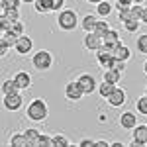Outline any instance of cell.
<instances>
[{
	"label": "cell",
	"instance_id": "5",
	"mask_svg": "<svg viewBox=\"0 0 147 147\" xmlns=\"http://www.w3.org/2000/svg\"><path fill=\"white\" fill-rule=\"evenodd\" d=\"M12 49H14L18 55H22V57L30 55V53L34 51V39H32L30 35H26V34L18 35V39H16V43H14Z\"/></svg>",
	"mask_w": 147,
	"mask_h": 147
},
{
	"label": "cell",
	"instance_id": "45",
	"mask_svg": "<svg viewBox=\"0 0 147 147\" xmlns=\"http://www.w3.org/2000/svg\"><path fill=\"white\" fill-rule=\"evenodd\" d=\"M22 4H34V0H22Z\"/></svg>",
	"mask_w": 147,
	"mask_h": 147
},
{
	"label": "cell",
	"instance_id": "27",
	"mask_svg": "<svg viewBox=\"0 0 147 147\" xmlns=\"http://www.w3.org/2000/svg\"><path fill=\"white\" fill-rule=\"evenodd\" d=\"M136 49L139 51V53H143V55H147V34H139L136 39Z\"/></svg>",
	"mask_w": 147,
	"mask_h": 147
},
{
	"label": "cell",
	"instance_id": "39",
	"mask_svg": "<svg viewBox=\"0 0 147 147\" xmlns=\"http://www.w3.org/2000/svg\"><path fill=\"white\" fill-rule=\"evenodd\" d=\"M37 145H41V147H51V136L41 134V136H39V139H37Z\"/></svg>",
	"mask_w": 147,
	"mask_h": 147
},
{
	"label": "cell",
	"instance_id": "10",
	"mask_svg": "<svg viewBox=\"0 0 147 147\" xmlns=\"http://www.w3.org/2000/svg\"><path fill=\"white\" fill-rule=\"evenodd\" d=\"M82 96H84V92H82V88L79 86L77 80H71V82L65 84V98H67V100L79 102V100H82Z\"/></svg>",
	"mask_w": 147,
	"mask_h": 147
},
{
	"label": "cell",
	"instance_id": "17",
	"mask_svg": "<svg viewBox=\"0 0 147 147\" xmlns=\"http://www.w3.org/2000/svg\"><path fill=\"white\" fill-rule=\"evenodd\" d=\"M102 71H104V79L102 80H108V82H112V84H118V82L122 80V73L116 71V69H102Z\"/></svg>",
	"mask_w": 147,
	"mask_h": 147
},
{
	"label": "cell",
	"instance_id": "8",
	"mask_svg": "<svg viewBox=\"0 0 147 147\" xmlns=\"http://www.w3.org/2000/svg\"><path fill=\"white\" fill-rule=\"evenodd\" d=\"M122 41H120V32H116V30H108L106 34L102 35V45L100 47H104V49H108V51H112L114 53V49L120 45Z\"/></svg>",
	"mask_w": 147,
	"mask_h": 147
},
{
	"label": "cell",
	"instance_id": "49",
	"mask_svg": "<svg viewBox=\"0 0 147 147\" xmlns=\"http://www.w3.org/2000/svg\"><path fill=\"white\" fill-rule=\"evenodd\" d=\"M145 94H147V84H145Z\"/></svg>",
	"mask_w": 147,
	"mask_h": 147
},
{
	"label": "cell",
	"instance_id": "4",
	"mask_svg": "<svg viewBox=\"0 0 147 147\" xmlns=\"http://www.w3.org/2000/svg\"><path fill=\"white\" fill-rule=\"evenodd\" d=\"M2 106L8 112H20L24 108V96L20 92H12V94H4L2 98Z\"/></svg>",
	"mask_w": 147,
	"mask_h": 147
},
{
	"label": "cell",
	"instance_id": "14",
	"mask_svg": "<svg viewBox=\"0 0 147 147\" xmlns=\"http://www.w3.org/2000/svg\"><path fill=\"white\" fill-rule=\"evenodd\" d=\"M94 53H96V61H98V65H100L102 69H108V67H110V63H112V59H114L112 51H108V49L100 47V49H98V51H94Z\"/></svg>",
	"mask_w": 147,
	"mask_h": 147
},
{
	"label": "cell",
	"instance_id": "48",
	"mask_svg": "<svg viewBox=\"0 0 147 147\" xmlns=\"http://www.w3.org/2000/svg\"><path fill=\"white\" fill-rule=\"evenodd\" d=\"M134 2H136V4H143L145 0H134Z\"/></svg>",
	"mask_w": 147,
	"mask_h": 147
},
{
	"label": "cell",
	"instance_id": "21",
	"mask_svg": "<svg viewBox=\"0 0 147 147\" xmlns=\"http://www.w3.org/2000/svg\"><path fill=\"white\" fill-rule=\"evenodd\" d=\"M122 26H124V30L127 32V34H137V30H139L141 22H139L137 18H129V20L122 22Z\"/></svg>",
	"mask_w": 147,
	"mask_h": 147
},
{
	"label": "cell",
	"instance_id": "15",
	"mask_svg": "<svg viewBox=\"0 0 147 147\" xmlns=\"http://www.w3.org/2000/svg\"><path fill=\"white\" fill-rule=\"evenodd\" d=\"M96 22H98V16H96V14H86V16H82V18H80L79 26L82 28V32H84V34H88V32H94Z\"/></svg>",
	"mask_w": 147,
	"mask_h": 147
},
{
	"label": "cell",
	"instance_id": "42",
	"mask_svg": "<svg viewBox=\"0 0 147 147\" xmlns=\"http://www.w3.org/2000/svg\"><path fill=\"white\" fill-rule=\"evenodd\" d=\"M139 22H141V24H147V8H143V10H141V14H139Z\"/></svg>",
	"mask_w": 147,
	"mask_h": 147
},
{
	"label": "cell",
	"instance_id": "24",
	"mask_svg": "<svg viewBox=\"0 0 147 147\" xmlns=\"http://www.w3.org/2000/svg\"><path fill=\"white\" fill-rule=\"evenodd\" d=\"M0 90H2V94H12V92H20V90H18V86H16V82H14V79H6L4 82H2Z\"/></svg>",
	"mask_w": 147,
	"mask_h": 147
},
{
	"label": "cell",
	"instance_id": "18",
	"mask_svg": "<svg viewBox=\"0 0 147 147\" xmlns=\"http://www.w3.org/2000/svg\"><path fill=\"white\" fill-rule=\"evenodd\" d=\"M24 136H26V139H28V145L37 147V139H39V136H41V131L35 129V127H28V129L24 131Z\"/></svg>",
	"mask_w": 147,
	"mask_h": 147
},
{
	"label": "cell",
	"instance_id": "12",
	"mask_svg": "<svg viewBox=\"0 0 147 147\" xmlns=\"http://www.w3.org/2000/svg\"><path fill=\"white\" fill-rule=\"evenodd\" d=\"M14 82H16V86H18V90H30L32 88V75L30 73H26V71H18L14 77Z\"/></svg>",
	"mask_w": 147,
	"mask_h": 147
},
{
	"label": "cell",
	"instance_id": "31",
	"mask_svg": "<svg viewBox=\"0 0 147 147\" xmlns=\"http://www.w3.org/2000/svg\"><path fill=\"white\" fill-rule=\"evenodd\" d=\"M20 4H22V0H0V8H2V12L8 10V8H20Z\"/></svg>",
	"mask_w": 147,
	"mask_h": 147
},
{
	"label": "cell",
	"instance_id": "40",
	"mask_svg": "<svg viewBox=\"0 0 147 147\" xmlns=\"http://www.w3.org/2000/svg\"><path fill=\"white\" fill-rule=\"evenodd\" d=\"M8 51H10V47L6 45V41L0 37V57H6V55H8Z\"/></svg>",
	"mask_w": 147,
	"mask_h": 147
},
{
	"label": "cell",
	"instance_id": "1",
	"mask_svg": "<svg viewBox=\"0 0 147 147\" xmlns=\"http://www.w3.org/2000/svg\"><path fill=\"white\" fill-rule=\"evenodd\" d=\"M26 116H28V120L34 122V124L45 122L47 116H49V106H47V102L43 100V98H34V100L26 106Z\"/></svg>",
	"mask_w": 147,
	"mask_h": 147
},
{
	"label": "cell",
	"instance_id": "11",
	"mask_svg": "<svg viewBox=\"0 0 147 147\" xmlns=\"http://www.w3.org/2000/svg\"><path fill=\"white\" fill-rule=\"evenodd\" d=\"M118 124H120V127L122 129H134L137 124V114L131 112V110H125L124 114H120V118H118Z\"/></svg>",
	"mask_w": 147,
	"mask_h": 147
},
{
	"label": "cell",
	"instance_id": "7",
	"mask_svg": "<svg viewBox=\"0 0 147 147\" xmlns=\"http://www.w3.org/2000/svg\"><path fill=\"white\" fill-rule=\"evenodd\" d=\"M129 145H147V124H136V127L131 129V143Z\"/></svg>",
	"mask_w": 147,
	"mask_h": 147
},
{
	"label": "cell",
	"instance_id": "25",
	"mask_svg": "<svg viewBox=\"0 0 147 147\" xmlns=\"http://www.w3.org/2000/svg\"><path fill=\"white\" fill-rule=\"evenodd\" d=\"M10 145H14V147H26L28 145V139H26V136L24 134H12V137H10Z\"/></svg>",
	"mask_w": 147,
	"mask_h": 147
},
{
	"label": "cell",
	"instance_id": "34",
	"mask_svg": "<svg viewBox=\"0 0 147 147\" xmlns=\"http://www.w3.org/2000/svg\"><path fill=\"white\" fill-rule=\"evenodd\" d=\"M129 18H131L129 8H120V10H118V22H125V20H129Z\"/></svg>",
	"mask_w": 147,
	"mask_h": 147
},
{
	"label": "cell",
	"instance_id": "36",
	"mask_svg": "<svg viewBox=\"0 0 147 147\" xmlns=\"http://www.w3.org/2000/svg\"><path fill=\"white\" fill-rule=\"evenodd\" d=\"M49 6H51V12H59L65 8V0H49Z\"/></svg>",
	"mask_w": 147,
	"mask_h": 147
},
{
	"label": "cell",
	"instance_id": "32",
	"mask_svg": "<svg viewBox=\"0 0 147 147\" xmlns=\"http://www.w3.org/2000/svg\"><path fill=\"white\" fill-rule=\"evenodd\" d=\"M4 14H6V18H8L10 22L20 20V8H8V10H4Z\"/></svg>",
	"mask_w": 147,
	"mask_h": 147
},
{
	"label": "cell",
	"instance_id": "26",
	"mask_svg": "<svg viewBox=\"0 0 147 147\" xmlns=\"http://www.w3.org/2000/svg\"><path fill=\"white\" fill-rule=\"evenodd\" d=\"M69 139L63 134H57V136H51V147H69Z\"/></svg>",
	"mask_w": 147,
	"mask_h": 147
},
{
	"label": "cell",
	"instance_id": "3",
	"mask_svg": "<svg viewBox=\"0 0 147 147\" xmlns=\"http://www.w3.org/2000/svg\"><path fill=\"white\" fill-rule=\"evenodd\" d=\"M32 65H34V69L39 71V73L49 71V69L53 67V55H51V51H47V49L35 51L34 55H32Z\"/></svg>",
	"mask_w": 147,
	"mask_h": 147
},
{
	"label": "cell",
	"instance_id": "41",
	"mask_svg": "<svg viewBox=\"0 0 147 147\" xmlns=\"http://www.w3.org/2000/svg\"><path fill=\"white\" fill-rule=\"evenodd\" d=\"M79 147H94V139H90V137H84V139H80Z\"/></svg>",
	"mask_w": 147,
	"mask_h": 147
},
{
	"label": "cell",
	"instance_id": "22",
	"mask_svg": "<svg viewBox=\"0 0 147 147\" xmlns=\"http://www.w3.org/2000/svg\"><path fill=\"white\" fill-rule=\"evenodd\" d=\"M114 86L116 84H112V82H108V80H102V82H98V86H96V90H98V94H100L102 98H106L110 92L114 90Z\"/></svg>",
	"mask_w": 147,
	"mask_h": 147
},
{
	"label": "cell",
	"instance_id": "44",
	"mask_svg": "<svg viewBox=\"0 0 147 147\" xmlns=\"http://www.w3.org/2000/svg\"><path fill=\"white\" fill-rule=\"evenodd\" d=\"M108 147H124V143H122V141H114V143H110Z\"/></svg>",
	"mask_w": 147,
	"mask_h": 147
},
{
	"label": "cell",
	"instance_id": "16",
	"mask_svg": "<svg viewBox=\"0 0 147 147\" xmlns=\"http://www.w3.org/2000/svg\"><path fill=\"white\" fill-rule=\"evenodd\" d=\"M94 6H96V16H98V18H108L114 12V4L108 2V0H100V2L94 4Z\"/></svg>",
	"mask_w": 147,
	"mask_h": 147
},
{
	"label": "cell",
	"instance_id": "38",
	"mask_svg": "<svg viewBox=\"0 0 147 147\" xmlns=\"http://www.w3.org/2000/svg\"><path fill=\"white\" fill-rule=\"evenodd\" d=\"M141 10H143V6H141V4H136V2H134V4L129 6L131 18H137V20H139V14H141Z\"/></svg>",
	"mask_w": 147,
	"mask_h": 147
},
{
	"label": "cell",
	"instance_id": "46",
	"mask_svg": "<svg viewBox=\"0 0 147 147\" xmlns=\"http://www.w3.org/2000/svg\"><path fill=\"white\" fill-rule=\"evenodd\" d=\"M86 2H88V4H98L100 0H86Z\"/></svg>",
	"mask_w": 147,
	"mask_h": 147
},
{
	"label": "cell",
	"instance_id": "20",
	"mask_svg": "<svg viewBox=\"0 0 147 147\" xmlns=\"http://www.w3.org/2000/svg\"><path fill=\"white\" fill-rule=\"evenodd\" d=\"M34 10L37 14H51V6H49V0H34Z\"/></svg>",
	"mask_w": 147,
	"mask_h": 147
},
{
	"label": "cell",
	"instance_id": "33",
	"mask_svg": "<svg viewBox=\"0 0 147 147\" xmlns=\"http://www.w3.org/2000/svg\"><path fill=\"white\" fill-rule=\"evenodd\" d=\"M10 30H12V32H14L16 35H22V34H26V28H24V24L20 22V20L12 22V24H10Z\"/></svg>",
	"mask_w": 147,
	"mask_h": 147
},
{
	"label": "cell",
	"instance_id": "9",
	"mask_svg": "<svg viewBox=\"0 0 147 147\" xmlns=\"http://www.w3.org/2000/svg\"><path fill=\"white\" fill-rule=\"evenodd\" d=\"M77 82H79V86L82 88L84 96H86V94H92V92H96V86H98L96 79H94L92 75H88V73H82L79 79H77Z\"/></svg>",
	"mask_w": 147,
	"mask_h": 147
},
{
	"label": "cell",
	"instance_id": "13",
	"mask_svg": "<svg viewBox=\"0 0 147 147\" xmlns=\"http://www.w3.org/2000/svg\"><path fill=\"white\" fill-rule=\"evenodd\" d=\"M82 45L86 47L88 51H98L100 45H102V37H100V35H96L94 32H88V34H84Z\"/></svg>",
	"mask_w": 147,
	"mask_h": 147
},
{
	"label": "cell",
	"instance_id": "47",
	"mask_svg": "<svg viewBox=\"0 0 147 147\" xmlns=\"http://www.w3.org/2000/svg\"><path fill=\"white\" fill-rule=\"evenodd\" d=\"M143 73L147 75V59H145V63H143Z\"/></svg>",
	"mask_w": 147,
	"mask_h": 147
},
{
	"label": "cell",
	"instance_id": "37",
	"mask_svg": "<svg viewBox=\"0 0 147 147\" xmlns=\"http://www.w3.org/2000/svg\"><path fill=\"white\" fill-rule=\"evenodd\" d=\"M112 4H114L116 10H120V8H129V6L134 4V0H114Z\"/></svg>",
	"mask_w": 147,
	"mask_h": 147
},
{
	"label": "cell",
	"instance_id": "28",
	"mask_svg": "<svg viewBox=\"0 0 147 147\" xmlns=\"http://www.w3.org/2000/svg\"><path fill=\"white\" fill-rule=\"evenodd\" d=\"M136 110H137V114H141V116H147V94L139 96V98L136 100Z\"/></svg>",
	"mask_w": 147,
	"mask_h": 147
},
{
	"label": "cell",
	"instance_id": "35",
	"mask_svg": "<svg viewBox=\"0 0 147 147\" xmlns=\"http://www.w3.org/2000/svg\"><path fill=\"white\" fill-rule=\"evenodd\" d=\"M10 24H12V22L8 20V18H6V14L2 12V14H0V32L4 34L6 30H10Z\"/></svg>",
	"mask_w": 147,
	"mask_h": 147
},
{
	"label": "cell",
	"instance_id": "29",
	"mask_svg": "<svg viewBox=\"0 0 147 147\" xmlns=\"http://www.w3.org/2000/svg\"><path fill=\"white\" fill-rule=\"evenodd\" d=\"M2 39H4V41H6V45L12 49V47H14V43H16V39H18V35L14 34L12 30H6V32H4V35H2Z\"/></svg>",
	"mask_w": 147,
	"mask_h": 147
},
{
	"label": "cell",
	"instance_id": "23",
	"mask_svg": "<svg viewBox=\"0 0 147 147\" xmlns=\"http://www.w3.org/2000/svg\"><path fill=\"white\" fill-rule=\"evenodd\" d=\"M108 30H110V24H108V20H106V18H98V22H96V26H94V34L96 35H104L106 34V32H108Z\"/></svg>",
	"mask_w": 147,
	"mask_h": 147
},
{
	"label": "cell",
	"instance_id": "43",
	"mask_svg": "<svg viewBox=\"0 0 147 147\" xmlns=\"http://www.w3.org/2000/svg\"><path fill=\"white\" fill-rule=\"evenodd\" d=\"M110 143L106 141V139H98V141H94V147H108Z\"/></svg>",
	"mask_w": 147,
	"mask_h": 147
},
{
	"label": "cell",
	"instance_id": "19",
	"mask_svg": "<svg viewBox=\"0 0 147 147\" xmlns=\"http://www.w3.org/2000/svg\"><path fill=\"white\" fill-rule=\"evenodd\" d=\"M114 57H118V59H122V61H129L131 59V51H129V47L124 45V43H120V45L114 49Z\"/></svg>",
	"mask_w": 147,
	"mask_h": 147
},
{
	"label": "cell",
	"instance_id": "6",
	"mask_svg": "<svg viewBox=\"0 0 147 147\" xmlns=\"http://www.w3.org/2000/svg\"><path fill=\"white\" fill-rule=\"evenodd\" d=\"M125 100H127V94H125V90L122 88V86H114V90L106 96V102L112 106V108H120V106H124Z\"/></svg>",
	"mask_w": 147,
	"mask_h": 147
},
{
	"label": "cell",
	"instance_id": "30",
	"mask_svg": "<svg viewBox=\"0 0 147 147\" xmlns=\"http://www.w3.org/2000/svg\"><path fill=\"white\" fill-rule=\"evenodd\" d=\"M125 65H127L125 61H122V59H118V57H114V59H112V63H110V67H108V69H116V71H120V73L124 75Z\"/></svg>",
	"mask_w": 147,
	"mask_h": 147
},
{
	"label": "cell",
	"instance_id": "2",
	"mask_svg": "<svg viewBox=\"0 0 147 147\" xmlns=\"http://www.w3.org/2000/svg\"><path fill=\"white\" fill-rule=\"evenodd\" d=\"M79 14L71 8H63L57 14V28L63 32H75L79 28Z\"/></svg>",
	"mask_w": 147,
	"mask_h": 147
}]
</instances>
